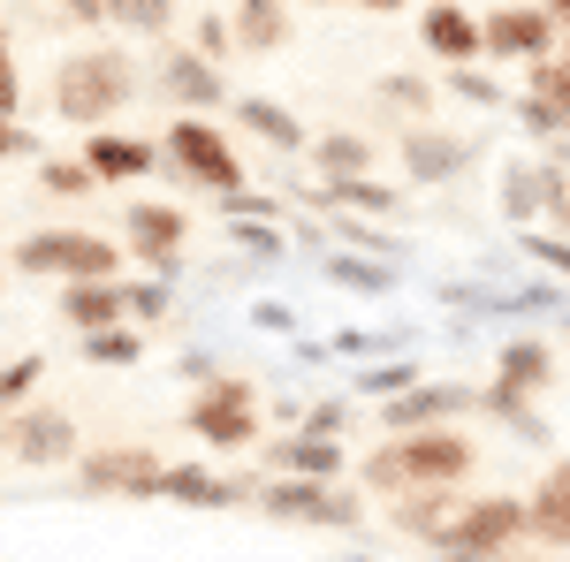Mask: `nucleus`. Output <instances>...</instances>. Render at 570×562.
<instances>
[{"instance_id": "obj_28", "label": "nucleus", "mask_w": 570, "mask_h": 562, "mask_svg": "<svg viewBox=\"0 0 570 562\" xmlns=\"http://www.w3.org/2000/svg\"><path fill=\"white\" fill-rule=\"evenodd\" d=\"M236 53H282L289 46V8L282 0H236Z\"/></svg>"}, {"instance_id": "obj_49", "label": "nucleus", "mask_w": 570, "mask_h": 562, "mask_svg": "<svg viewBox=\"0 0 570 562\" xmlns=\"http://www.w3.org/2000/svg\"><path fill=\"white\" fill-rule=\"evenodd\" d=\"M540 8H548V16H556V23L570 31V0H540Z\"/></svg>"}, {"instance_id": "obj_48", "label": "nucleus", "mask_w": 570, "mask_h": 562, "mask_svg": "<svg viewBox=\"0 0 570 562\" xmlns=\"http://www.w3.org/2000/svg\"><path fill=\"white\" fill-rule=\"evenodd\" d=\"M351 8H365V16H403L411 0H351Z\"/></svg>"}, {"instance_id": "obj_34", "label": "nucleus", "mask_w": 570, "mask_h": 562, "mask_svg": "<svg viewBox=\"0 0 570 562\" xmlns=\"http://www.w3.org/2000/svg\"><path fill=\"white\" fill-rule=\"evenodd\" d=\"M168 312H176V289L160 274H122V319L130 327H160Z\"/></svg>"}, {"instance_id": "obj_25", "label": "nucleus", "mask_w": 570, "mask_h": 562, "mask_svg": "<svg viewBox=\"0 0 570 562\" xmlns=\"http://www.w3.org/2000/svg\"><path fill=\"white\" fill-rule=\"evenodd\" d=\"M53 319L77 327V335H99V327H130L122 319V282H61L53 297Z\"/></svg>"}, {"instance_id": "obj_19", "label": "nucleus", "mask_w": 570, "mask_h": 562, "mask_svg": "<svg viewBox=\"0 0 570 562\" xmlns=\"http://www.w3.org/2000/svg\"><path fill=\"white\" fill-rule=\"evenodd\" d=\"M525 548L540 555H570V456H556L540 486L525 494Z\"/></svg>"}, {"instance_id": "obj_12", "label": "nucleus", "mask_w": 570, "mask_h": 562, "mask_svg": "<svg viewBox=\"0 0 570 562\" xmlns=\"http://www.w3.org/2000/svg\"><path fill=\"white\" fill-rule=\"evenodd\" d=\"M183 244H190V214H183V206H168V198H130V206H122V252H130L145 274L176 282Z\"/></svg>"}, {"instance_id": "obj_29", "label": "nucleus", "mask_w": 570, "mask_h": 562, "mask_svg": "<svg viewBox=\"0 0 570 562\" xmlns=\"http://www.w3.org/2000/svg\"><path fill=\"white\" fill-rule=\"evenodd\" d=\"M419 381H426V365H419V357H373V365H357L351 403H395V395H411Z\"/></svg>"}, {"instance_id": "obj_14", "label": "nucleus", "mask_w": 570, "mask_h": 562, "mask_svg": "<svg viewBox=\"0 0 570 562\" xmlns=\"http://www.w3.org/2000/svg\"><path fill=\"white\" fill-rule=\"evenodd\" d=\"M480 418V388L472 381H419L411 395L381 403V433H419V426H464Z\"/></svg>"}, {"instance_id": "obj_18", "label": "nucleus", "mask_w": 570, "mask_h": 562, "mask_svg": "<svg viewBox=\"0 0 570 562\" xmlns=\"http://www.w3.org/2000/svg\"><path fill=\"white\" fill-rule=\"evenodd\" d=\"M419 46L434 53L441 69H464V61H487L480 8H464V0H426V16H419Z\"/></svg>"}, {"instance_id": "obj_33", "label": "nucleus", "mask_w": 570, "mask_h": 562, "mask_svg": "<svg viewBox=\"0 0 570 562\" xmlns=\"http://www.w3.org/2000/svg\"><path fill=\"white\" fill-rule=\"evenodd\" d=\"M99 16H107L115 31H137V39H168L183 0H99Z\"/></svg>"}, {"instance_id": "obj_45", "label": "nucleus", "mask_w": 570, "mask_h": 562, "mask_svg": "<svg viewBox=\"0 0 570 562\" xmlns=\"http://www.w3.org/2000/svg\"><path fill=\"white\" fill-rule=\"evenodd\" d=\"M0 160H39V137L23 130V115H0Z\"/></svg>"}, {"instance_id": "obj_7", "label": "nucleus", "mask_w": 570, "mask_h": 562, "mask_svg": "<svg viewBox=\"0 0 570 562\" xmlns=\"http://www.w3.org/2000/svg\"><path fill=\"white\" fill-rule=\"evenodd\" d=\"M518 555L525 548V494H456L449 510V532H441L426 555Z\"/></svg>"}, {"instance_id": "obj_20", "label": "nucleus", "mask_w": 570, "mask_h": 562, "mask_svg": "<svg viewBox=\"0 0 570 562\" xmlns=\"http://www.w3.org/2000/svg\"><path fill=\"white\" fill-rule=\"evenodd\" d=\"M85 168L99 175V190H122V183H153L168 168L153 137H122V130H91L85 137Z\"/></svg>"}, {"instance_id": "obj_55", "label": "nucleus", "mask_w": 570, "mask_h": 562, "mask_svg": "<svg viewBox=\"0 0 570 562\" xmlns=\"http://www.w3.org/2000/svg\"><path fill=\"white\" fill-rule=\"evenodd\" d=\"M343 562H381V555H357V548H351V555H343Z\"/></svg>"}, {"instance_id": "obj_16", "label": "nucleus", "mask_w": 570, "mask_h": 562, "mask_svg": "<svg viewBox=\"0 0 570 562\" xmlns=\"http://www.w3.org/2000/svg\"><path fill=\"white\" fill-rule=\"evenodd\" d=\"M153 91H168L183 115H220L236 91L220 77V61H206L198 46H176V53H160V69H153Z\"/></svg>"}, {"instance_id": "obj_24", "label": "nucleus", "mask_w": 570, "mask_h": 562, "mask_svg": "<svg viewBox=\"0 0 570 562\" xmlns=\"http://www.w3.org/2000/svg\"><path fill=\"white\" fill-rule=\"evenodd\" d=\"M312 175L320 183H351V175H381V145L365 130H312Z\"/></svg>"}, {"instance_id": "obj_1", "label": "nucleus", "mask_w": 570, "mask_h": 562, "mask_svg": "<svg viewBox=\"0 0 570 562\" xmlns=\"http://www.w3.org/2000/svg\"><path fill=\"white\" fill-rule=\"evenodd\" d=\"M357 486L373 502H395V494H419V486H464L480 472V441L464 426H419V433H381L365 456L351 464Z\"/></svg>"}, {"instance_id": "obj_21", "label": "nucleus", "mask_w": 570, "mask_h": 562, "mask_svg": "<svg viewBox=\"0 0 570 562\" xmlns=\"http://www.w3.org/2000/svg\"><path fill=\"white\" fill-rule=\"evenodd\" d=\"M305 206H320V214H357V220H381L389 228L403 214V190L381 183V175H351V183H312Z\"/></svg>"}, {"instance_id": "obj_32", "label": "nucleus", "mask_w": 570, "mask_h": 562, "mask_svg": "<svg viewBox=\"0 0 570 562\" xmlns=\"http://www.w3.org/2000/svg\"><path fill=\"white\" fill-rule=\"evenodd\" d=\"M77 357L99 365V373H130V365H145V327H99V335H77Z\"/></svg>"}, {"instance_id": "obj_5", "label": "nucleus", "mask_w": 570, "mask_h": 562, "mask_svg": "<svg viewBox=\"0 0 570 562\" xmlns=\"http://www.w3.org/2000/svg\"><path fill=\"white\" fill-rule=\"evenodd\" d=\"M183 433L206 448V456H244L266 441V411H259V381L244 373H214L206 388H190L183 403Z\"/></svg>"}, {"instance_id": "obj_6", "label": "nucleus", "mask_w": 570, "mask_h": 562, "mask_svg": "<svg viewBox=\"0 0 570 562\" xmlns=\"http://www.w3.org/2000/svg\"><path fill=\"white\" fill-rule=\"evenodd\" d=\"M160 160L183 190H206V198H228L244 190V160H236V137L220 130L214 115H176L160 130Z\"/></svg>"}, {"instance_id": "obj_54", "label": "nucleus", "mask_w": 570, "mask_h": 562, "mask_svg": "<svg viewBox=\"0 0 570 562\" xmlns=\"http://www.w3.org/2000/svg\"><path fill=\"white\" fill-rule=\"evenodd\" d=\"M0 456H8V411H0Z\"/></svg>"}, {"instance_id": "obj_8", "label": "nucleus", "mask_w": 570, "mask_h": 562, "mask_svg": "<svg viewBox=\"0 0 570 562\" xmlns=\"http://www.w3.org/2000/svg\"><path fill=\"white\" fill-rule=\"evenodd\" d=\"M160 472L168 464L145 441H99V448H85L69 464L77 494H91V502H160Z\"/></svg>"}, {"instance_id": "obj_57", "label": "nucleus", "mask_w": 570, "mask_h": 562, "mask_svg": "<svg viewBox=\"0 0 570 562\" xmlns=\"http://www.w3.org/2000/svg\"><path fill=\"white\" fill-rule=\"evenodd\" d=\"M0 289H8V266H0Z\"/></svg>"}, {"instance_id": "obj_36", "label": "nucleus", "mask_w": 570, "mask_h": 562, "mask_svg": "<svg viewBox=\"0 0 570 562\" xmlns=\"http://www.w3.org/2000/svg\"><path fill=\"white\" fill-rule=\"evenodd\" d=\"M39 381H46V349H23V357H0V411L16 418L23 403H39Z\"/></svg>"}, {"instance_id": "obj_50", "label": "nucleus", "mask_w": 570, "mask_h": 562, "mask_svg": "<svg viewBox=\"0 0 570 562\" xmlns=\"http://www.w3.org/2000/svg\"><path fill=\"white\" fill-rule=\"evenodd\" d=\"M510 562H563V555H540V548H518Z\"/></svg>"}, {"instance_id": "obj_56", "label": "nucleus", "mask_w": 570, "mask_h": 562, "mask_svg": "<svg viewBox=\"0 0 570 562\" xmlns=\"http://www.w3.org/2000/svg\"><path fill=\"white\" fill-rule=\"evenodd\" d=\"M305 8H335V0H305Z\"/></svg>"}, {"instance_id": "obj_51", "label": "nucleus", "mask_w": 570, "mask_h": 562, "mask_svg": "<svg viewBox=\"0 0 570 562\" xmlns=\"http://www.w3.org/2000/svg\"><path fill=\"white\" fill-rule=\"evenodd\" d=\"M434 562H502V555H456V548H449V555H434Z\"/></svg>"}, {"instance_id": "obj_13", "label": "nucleus", "mask_w": 570, "mask_h": 562, "mask_svg": "<svg viewBox=\"0 0 570 562\" xmlns=\"http://www.w3.org/2000/svg\"><path fill=\"white\" fill-rule=\"evenodd\" d=\"M472 137L441 130V122H403V137H395V160H403V183L411 190H441V183H456V175L472 168Z\"/></svg>"}, {"instance_id": "obj_38", "label": "nucleus", "mask_w": 570, "mask_h": 562, "mask_svg": "<svg viewBox=\"0 0 570 562\" xmlns=\"http://www.w3.org/2000/svg\"><path fill=\"white\" fill-rule=\"evenodd\" d=\"M228 244H236L244 259H259V266L289 259V236H282V220H228Z\"/></svg>"}, {"instance_id": "obj_3", "label": "nucleus", "mask_w": 570, "mask_h": 562, "mask_svg": "<svg viewBox=\"0 0 570 562\" xmlns=\"http://www.w3.org/2000/svg\"><path fill=\"white\" fill-rule=\"evenodd\" d=\"M8 266L23 282H122L130 252L99 228H31V236H16Z\"/></svg>"}, {"instance_id": "obj_26", "label": "nucleus", "mask_w": 570, "mask_h": 562, "mask_svg": "<svg viewBox=\"0 0 570 562\" xmlns=\"http://www.w3.org/2000/svg\"><path fill=\"white\" fill-rule=\"evenodd\" d=\"M494 381L518 395H548L556 388V343H540V335H510V343L494 349Z\"/></svg>"}, {"instance_id": "obj_4", "label": "nucleus", "mask_w": 570, "mask_h": 562, "mask_svg": "<svg viewBox=\"0 0 570 562\" xmlns=\"http://www.w3.org/2000/svg\"><path fill=\"white\" fill-rule=\"evenodd\" d=\"M252 510L266 524H297V532H365L373 494L351 479H259Z\"/></svg>"}, {"instance_id": "obj_41", "label": "nucleus", "mask_w": 570, "mask_h": 562, "mask_svg": "<svg viewBox=\"0 0 570 562\" xmlns=\"http://www.w3.org/2000/svg\"><path fill=\"white\" fill-rule=\"evenodd\" d=\"M297 426L320 433V441H343V433H351V395H320V403H305Z\"/></svg>"}, {"instance_id": "obj_39", "label": "nucleus", "mask_w": 570, "mask_h": 562, "mask_svg": "<svg viewBox=\"0 0 570 562\" xmlns=\"http://www.w3.org/2000/svg\"><path fill=\"white\" fill-rule=\"evenodd\" d=\"M39 190L46 198H91L99 175L85 168V152H77V160H39Z\"/></svg>"}, {"instance_id": "obj_11", "label": "nucleus", "mask_w": 570, "mask_h": 562, "mask_svg": "<svg viewBox=\"0 0 570 562\" xmlns=\"http://www.w3.org/2000/svg\"><path fill=\"white\" fill-rule=\"evenodd\" d=\"M480 39H487V61H548L556 46H563V23L540 8V0H494V8H480Z\"/></svg>"}, {"instance_id": "obj_30", "label": "nucleus", "mask_w": 570, "mask_h": 562, "mask_svg": "<svg viewBox=\"0 0 570 562\" xmlns=\"http://www.w3.org/2000/svg\"><path fill=\"white\" fill-rule=\"evenodd\" d=\"M373 99L389 107V115H403V122H426L441 107V77H419V69H389L381 85H373Z\"/></svg>"}, {"instance_id": "obj_9", "label": "nucleus", "mask_w": 570, "mask_h": 562, "mask_svg": "<svg viewBox=\"0 0 570 562\" xmlns=\"http://www.w3.org/2000/svg\"><path fill=\"white\" fill-rule=\"evenodd\" d=\"M570 198V168H556L548 152H510L502 175H494V206L510 228H548Z\"/></svg>"}, {"instance_id": "obj_46", "label": "nucleus", "mask_w": 570, "mask_h": 562, "mask_svg": "<svg viewBox=\"0 0 570 562\" xmlns=\"http://www.w3.org/2000/svg\"><path fill=\"white\" fill-rule=\"evenodd\" d=\"M214 373H220V357H214V349H183V381H190V388H206Z\"/></svg>"}, {"instance_id": "obj_53", "label": "nucleus", "mask_w": 570, "mask_h": 562, "mask_svg": "<svg viewBox=\"0 0 570 562\" xmlns=\"http://www.w3.org/2000/svg\"><path fill=\"white\" fill-rule=\"evenodd\" d=\"M556 61H563V69H570V31H563V46H556Z\"/></svg>"}, {"instance_id": "obj_15", "label": "nucleus", "mask_w": 570, "mask_h": 562, "mask_svg": "<svg viewBox=\"0 0 570 562\" xmlns=\"http://www.w3.org/2000/svg\"><path fill=\"white\" fill-rule=\"evenodd\" d=\"M252 494H259V479H236L206 456L160 472V502H176V510H252Z\"/></svg>"}, {"instance_id": "obj_37", "label": "nucleus", "mask_w": 570, "mask_h": 562, "mask_svg": "<svg viewBox=\"0 0 570 562\" xmlns=\"http://www.w3.org/2000/svg\"><path fill=\"white\" fill-rule=\"evenodd\" d=\"M525 99H540V107L570 130V69L556 61V53H548V61H525Z\"/></svg>"}, {"instance_id": "obj_31", "label": "nucleus", "mask_w": 570, "mask_h": 562, "mask_svg": "<svg viewBox=\"0 0 570 562\" xmlns=\"http://www.w3.org/2000/svg\"><path fill=\"white\" fill-rule=\"evenodd\" d=\"M320 274H327L335 289H351V297H389V289H395V266L389 259H365V252H327Z\"/></svg>"}, {"instance_id": "obj_17", "label": "nucleus", "mask_w": 570, "mask_h": 562, "mask_svg": "<svg viewBox=\"0 0 570 562\" xmlns=\"http://www.w3.org/2000/svg\"><path fill=\"white\" fill-rule=\"evenodd\" d=\"M259 464H266V479H343L351 472V448L289 426V433H266L259 441Z\"/></svg>"}, {"instance_id": "obj_27", "label": "nucleus", "mask_w": 570, "mask_h": 562, "mask_svg": "<svg viewBox=\"0 0 570 562\" xmlns=\"http://www.w3.org/2000/svg\"><path fill=\"white\" fill-rule=\"evenodd\" d=\"M480 418L510 426L518 448H548V441H556V426L540 418V395H518V388H502V381H487V388H480Z\"/></svg>"}, {"instance_id": "obj_52", "label": "nucleus", "mask_w": 570, "mask_h": 562, "mask_svg": "<svg viewBox=\"0 0 570 562\" xmlns=\"http://www.w3.org/2000/svg\"><path fill=\"white\" fill-rule=\"evenodd\" d=\"M548 228H556V236H570V198H563V214H556V220H548Z\"/></svg>"}, {"instance_id": "obj_10", "label": "nucleus", "mask_w": 570, "mask_h": 562, "mask_svg": "<svg viewBox=\"0 0 570 562\" xmlns=\"http://www.w3.org/2000/svg\"><path fill=\"white\" fill-rule=\"evenodd\" d=\"M77 456H85V426L61 403H23L8 418V464H23V472H69Z\"/></svg>"}, {"instance_id": "obj_47", "label": "nucleus", "mask_w": 570, "mask_h": 562, "mask_svg": "<svg viewBox=\"0 0 570 562\" xmlns=\"http://www.w3.org/2000/svg\"><path fill=\"white\" fill-rule=\"evenodd\" d=\"M53 8H61V23H107V16H99V0H53Z\"/></svg>"}, {"instance_id": "obj_22", "label": "nucleus", "mask_w": 570, "mask_h": 562, "mask_svg": "<svg viewBox=\"0 0 570 562\" xmlns=\"http://www.w3.org/2000/svg\"><path fill=\"white\" fill-rule=\"evenodd\" d=\"M228 115H236V130H244V137H259L266 152H312V130L282 107V99H266V91H236Z\"/></svg>"}, {"instance_id": "obj_23", "label": "nucleus", "mask_w": 570, "mask_h": 562, "mask_svg": "<svg viewBox=\"0 0 570 562\" xmlns=\"http://www.w3.org/2000/svg\"><path fill=\"white\" fill-rule=\"evenodd\" d=\"M456 494H464V486H419V494H395V502H381V517H389L395 540H411V548H434L441 532H449V510H456Z\"/></svg>"}, {"instance_id": "obj_40", "label": "nucleus", "mask_w": 570, "mask_h": 562, "mask_svg": "<svg viewBox=\"0 0 570 562\" xmlns=\"http://www.w3.org/2000/svg\"><path fill=\"white\" fill-rule=\"evenodd\" d=\"M259 335H274V343H297V304L289 297H252V312H244Z\"/></svg>"}, {"instance_id": "obj_43", "label": "nucleus", "mask_w": 570, "mask_h": 562, "mask_svg": "<svg viewBox=\"0 0 570 562\" xmlns=\"http://www.w3.org/2000/svg\"><path fill=\"white\" fill-rule=\"evenodd\" d=\"M190 46H198L206 61H228V53H236V23H228V16H198V31H190Z\"/></svg>"}, {"instance_id": "obj_35", "label": "nucleus", "mask_w": 570, "mask_h": 562, "mask_svg": "<svg viewBox=\"0 0 570 562\" xmlns=\"http://www.w3.org/2000/svg\"><path fill=\"white\" fill-rule=\"evenodd\" d=\"M441 91H449V99H464V107H480V115H502V107H510V85H494L480 61H464V69H441Z\"/></svg>"}, {"instance_id": "obj_42", "label": "nucleus", "mask_w": 570, "mask_h": 562, "mask_svg": "<svg viewBox=\"0 0 570 562\" xmlns=\"http://www.w3.org/2000/svg\"><path fill=\"white\" fill-rule=\"evenodd\" d=\"M220 214H228V220H282V198H266V190L244 183V190H228V198H220Z\"/></svg>"}, {"instance_id": "obj_2", "label": "nucleus", "mask_w": 570, "mask_h": 562, "mask_svg": "<svg viewBox=\"0 0 570 562\" xmlns=\"http://www.w3.org/2000/svg\"><path fill=\"white\" fill-rule=\"evenodd\" d=\"M137 91H145V69H137L122 46H77V53L53 61V115L85 137L107 130Z\"/></svg>"}, {"instance_id": "obj_44", "label": "nucleus", "mask_w": 570, "mask_h": 562, "mask_svg": "<svg viewBox=\"0 0 570 562\" xmlns=\"http://www.w3.org/2000/svg\"><path fill=\"white\" fill-rule=\"evenodd\" d=\"M0 115H23V61H16L8 31H0Z\"/></svg>"}]
</instances>
